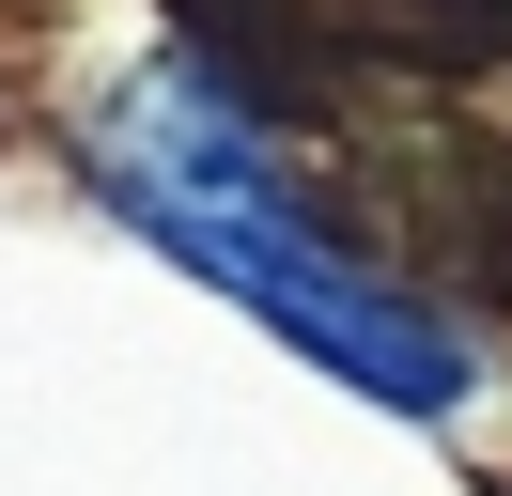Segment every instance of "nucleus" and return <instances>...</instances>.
<instances>
[{
  "label": "nucleus",
  "instance_id": "nucleus-1",
  "mask_svg": "<svg viewBox=\"0 0 512 496\" xmlns=\"http://www.w3.org/2000/svg\"><path fill=\"white\" fill-rule=\"evenodd\" d=\"M94 186L187 279H218V295L264 310L311 372H342L357 403H404V419H450V403H466V341H450L373 248L326 233L311 186L264 155V124L233 109L202 62H140V78L94 109Z\"/></svg>",
  "mask_w": 512,
  "mask_h": 496
}]
</instances>
